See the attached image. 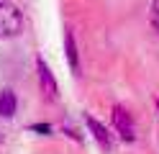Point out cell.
Here are the masks:
<instances>
[{"mask_svg":"<svg viewBox=\"0 0 159 154\" xmlns=\"http://www.w3.org/2000/svg\"><path fill=\"white\" fill-rule=\"evenodd\" d=\"M111 118H113V128L118 131V136L123 141H134L136 139V126H134V118L123 105H113L111 110Z\"/></svg>","mask_w":159,"mask_h":154,"instance_id":"obj_2","label":"cell"},{"mask_svg":"<svg viewBox=\"0 0 159 154\" xmlns=\"http://www.w3.org/2000/svg\"><path fill=\"white\" fill-rule=\"evenodd\" d=\"M64 51H67V62H69V69L80 75V51H77V44H75V34L72 31H64Z\"/></svg>","mask_w":159,"mask_h":154,"instance_id":"obj_5","label":"cell"},{"mask_svg":"<svg viewBox=\"0 0 159 154\" xmlns=\"http://www.w3.org/2000/svg\"><path fill=\"white\" fill-rule=\"evenodd\" d=\"M152 26L159 31V0H154V5H152Z\"/></svg>","mask_w":159,"mask_h":154,"instance_id":"obj_7","label":"cell"},{"mask_svg":"<svg viewBox=\"0 0 159 154\" xmlns=\"http://www.w3.org/2000/svg\"><path fill=\"white\" fill-rule=\"evenodd\" d=\"M154 103H157V110H159V98H157V100H154Z\"/></svg>","mask_w":159,"mask_h":154,"instance_id":"obj_8","label":"cell"},{"mask_svg":"<svg viewBox=\"0 0 159 154\" xmlns=\"http://www.w3.org/2000/svg\"><path fill=\"white\" fill-rule=\"evenodd\" d=\"M0 3H3V0H0Z\"/></svg>","mask_w":159,"mask_h":154,"instance_id":"obj_10","label":"cell"},{"mask_svg":"<svg viewBox=\"0 0 159 154\" xmlns=\"http://www.w3.org/2000/svg\"><path fill=\"white\" fill-rule=\"evenodd\" d=\"M36 75H39V87H41V92H44L49 100H57L59 85H57V80H54L52 67L44 62V57H36Z\"/></svg>","mask_w":159,"mask_h":154,"instance_id":"obj_3","label":"cell"},{"mask_svg":"<svg viewBox=\"0 0 159 154\" xmlns=\"http://www.w3.org/2000/svg\"><path fill=\"white\" fill-rule=\"evenodd\" d=\"M16 108H18L16 92L13 90H3V92H0V118H13L16 116Z\"/></svg>","mask_w":159,"mask_h":154,"instance_id":"obj_6","label":"cell"},{"mask_svg":"<svg viewBox=\"0 0 159 154\" xmlns=\"http://www.w3.org/2000/svg\"><path fill=\"white\" fill-rule=\"evenodd\" d=\"M23 31V13L13 3H0V39H16Z\"/></svg>","mask_w":159,"mask_h":154,"instance_id":"obj_1","label":"cell"},{"mask_svg":"<svg viewBox=\"0 0 159 154\" xmlns=\"http://www.w3.org/2000/svg\"><path fill=\"white\" fill-rule=\"evenodd\" d=\"M85 123H87V128H90L93 139L98 141V147H100V149H105V152H113V136L108 133V128L103 126V123L98 121L95 116H90V113L85 116Z\"/></svg>","mask_w":159,"mask_h":154,"instance_id":"obj_4","label":"cell"},{"mask_svg":"<svg viewBox=\"0 0 159 154\" xmlns=\"http://www.w3.org/2000/svg\"><path fill=\"white\" fill-rule=\"evenodd\" d=\"M0 141H3V133H0Z\"/></svg>","mask_w":159,"mask_h":154,"instance_id":"obj_9","label":"cell"}]
</instances>
